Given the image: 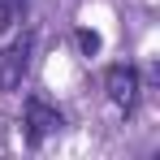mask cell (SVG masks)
<instances>
[{
  "label": "cell",
  "mask_w": 160,
  "mask_h": 160,
  "mask_svg": "<svg viewBox=\"0 0 160 160\" xmlns=\"http://www.w3.org/2000/svg\"><path fill=\"white\" fill-rule=\"evenodd\" d=\"M104 91H108V100H112L117 108L130 112V108L138 104V69H134V65H108Z\"/></svg>",
  "instance_id": "cell-3"
},
{
  "label": "cell",
  "mask_w": 160,
  "mask_h": 160,
  "mask_svg": "<svg viewBox=\"0 0 160 160\" xmlns=\"http://www.w3.org/2000/svg\"><path fill=\"white\" fill-rule=\"evenodd\" d=\"M78 48H82V56H100V48H104V39H100V30L82 26V30H78Z\"/></svg>",
  "instance_id": "cell-5"
},
{
  "label": "cell",
  "mask_w": 160,
  "mask_h": 160,
  "mask_svg": "<svg viewBox=\"0 0 160 160\" xmlns=\"http://www.w3.org/2000/svg\"><path fill=\"white\" fill-rule=\"evenodd\" d=\"M65 126V117H61V108H52L43 95H30L26 100V143L30 147H39L48 134H56Z\"/></svg>",
  "instance_id": "cell-2"
},
{
  "label": "cell",
  "mask_w": 160,
  "mask_h": 160,
  "mask_svg": "<svg viewBox=\"0 0 160 160\" xmlns=\"http://www.w3.org/2000/svg\"><path fill=\"white\" fill-rule=\"evenodd\" d=\"M22 13H26V0H0V35L18 26V22H22Z\"/></svg>",
  "instance_id": "cell-4"
},
{
  "label": "cell",
  "mask_w": 160,
  "mask_h": 160,
  "mask_svg": "<svg viewBox=\"0 0 160 160\" xmlns=\"http://www.w3.org/2000/svg\"><path fill=\"white\" fill-rule=\"evenodd\" d=\"M30 52H35V30H22L4 52H0V91H18L30 69Z\"/></svg>",
  "instance_id": "cell-1"
}]
</instances>
